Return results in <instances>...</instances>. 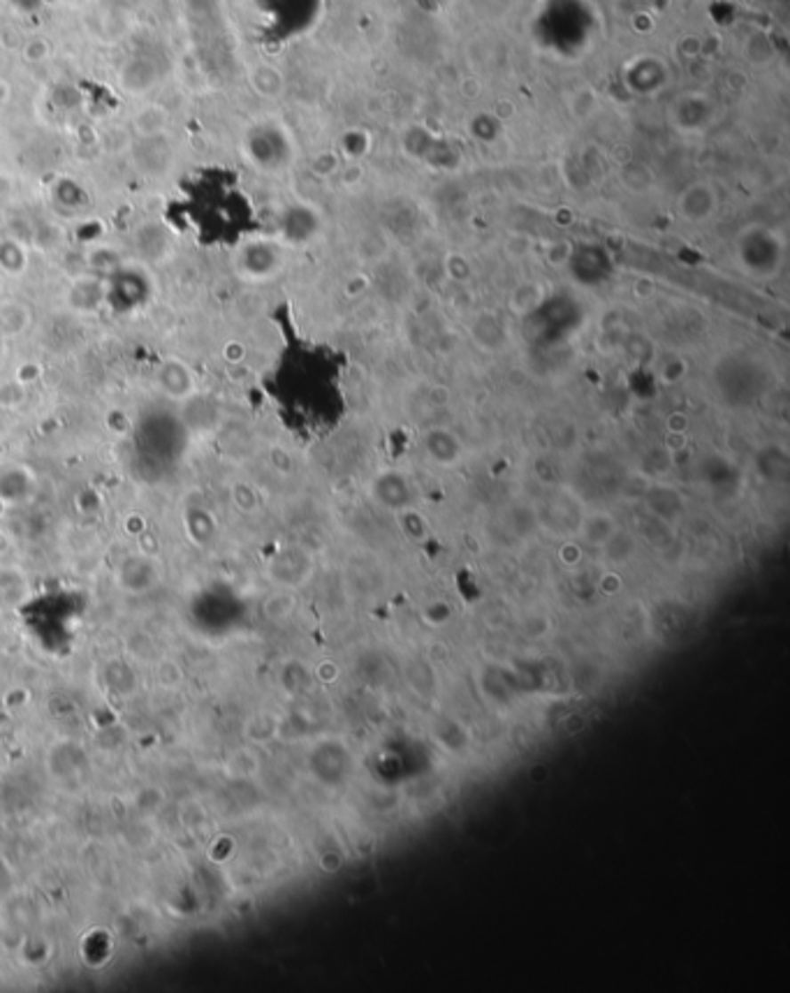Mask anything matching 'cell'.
Returning a JSON list of instances; mask_svg holds the SVG:
<instances>
[{
    "label": "cell",
    "mask_w": 790,
    "mask_h": 993,
    "mask_svg": "<svg viewBox=\"0 0 790 993\" xmlns=\"http://www.w3.org/2000/svg\"><path fill=\"white\" fill-rule=\"evenodd\" d=\"M667 427H670V431L673 433H684V428L689 427V420H686L684 412H674V415H670Z\"/></svg>",
    "instance_id": "cell-1"
}]
</instances>
